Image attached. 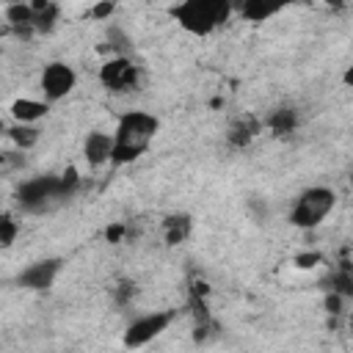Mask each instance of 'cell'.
Masks as SVG:
<instances>
[{"label": "cell", "instance_id": "6da1fadb", "mask_svg": "<svg viewBox=\"0 0 353 353\" xmlns=\"http://www.w3.org/2000/svg\"><path fill=\"white\" fill-rule=\"evenodd\" d=\"M157 130H160L157 116H152L146 110H127V113H121L119 121H116V130H113L110 160L116 165L138 160L149 149V143L154 141Z\"/></svg>", "mask_w": 353, "mask_h": 353}, {"label": "cell", "instance_id": "7a4b0ae2", "mask_svg": "<svg viewBox=\"0 0 353 353\" xmlns=\"http://www.w3.org/2000/svg\"><path fill=\"white\" fill-rule=\"evenodd\" d=\"M234 8V0H182L171 8V17L179 28H185L193 36H210L218 30Z\"/></svg>", "mask_w": 353, "mask_h": 353}, {"label": "cell", "instance_id": "3957f363", "mask_svg": "<svg viewBox=\"0 0 353 353\" xmlns=\"http://www.w3.org/2000/svg\"><path fill=\"white\" fill-rule=\"evenodd\" d=\"M334 204H336V193L331 188H323V185L309 188L295 199V204L290 210V223L298 229H314L325 221V215L334 210Z\"/></svg>", "mask_w": 353, "mask_h": 353}, {"label": "cell", "instance_id": "277c9868", "mask_svg": "<svg viewBox=\"0 0 353 353\" xmlns=\"http://www.w3.org/2000/svg\"><path fill=\"white\" fill-rule=\"evenodd\" d=\"M66 199L63 190H61V179L52 176V174H44V176H33L28 179L19 190H17V201L22 210L28 212H41L47 210L52 201H61Z\"/></svg>", "mask_w": 353, "mask_h": 353}, {"label": "cell", "instance_id": "5b68a950", "mask_svg": "<svg viewBox=\"0 0 353 353\" xmlns=\"http://www.w3.org/2000/svg\"><path fill=\"white\" fill-rule=\"evenodd\" d=\"M99 83L113 94H130L141 85V69L127 55H110V61L99 66Z\"/></svg>", "mask_w": 353, "mask_h": 353}, {"label": "cell", "instance_id": "8992f818", "mask_svg": "<svg viewBox=\"0 0 353 353\" xmlns=\"http://www.w3.org/2000/svg\"><path fill=\"white\" fill-rule=\"evenodd\" d=\"M171 320H174V312H152V314L132 320L124 331V347H143L146 342L160 336Z\"/></svg>", "mask_w": 353, "mask_h": 353}, {"label": "cell", "instance_id": "52a82bcc", "mask_svg": "<svg viewBox=\"0 0 353 353\" xmlns=\"http://www.w3.org/2000/svg\"><path fill=\"white\" fill-rule=\"evenodd\" d=\"M74 83H77V74H74V69H72L69 63H63V61H52V63H47L44 72H41V91H44V99H47V102L63 99V97L74 88Z\"/></svg>", "mask_w": 353, "mask_h": 353}, {"label": "cell", "instance_id": "ba28073f", "mask_svg": "<svg viewBox=\"0 0 353 353\" xmlns=\"http://www.w3.org/2000/svg\"><path fill=\"white\" fill-rule=\"evenodd\" d=\"M61 259H39V262H33V265H28L22 273H19V287H28V290H50L52 287V281H55V276L61 273Z\"/></svg>", "mask_w": 353, "mask_h": 353}, {"label": "cell", "instance_id": "9c48e42d", "mask_svg": "<svg viewBox=\"0 0 353 353\" xmlns=\"http://www.w3.org/2000/svg\"><path fill=\"white\" fill-rule=\"evenodd\" d=\"M292 3H301V0H234V6L248 22H265Z\"/></svg>", "mask_w": 353, "mask_h": 353}, {"label": "cell", "instance_id": "30bf717a", "mask_svg": "<svg viewBox=\"0 0 353 353\" xmlns=\"http://www.w3.org/2000/svg\"><path fill=\"white\" fill-rule=\"evenodd\" d=\"M110 149H113V135L102 132V130H94L85 135L83 141V154L88 160V165H102L110 160Z\"/></svg>", "mask_w": 353, "mask_h": 353}, {"label": "cell", "instance_id": "8fae6325", "mask_svg": "<svg viewBox=\"0 0 353 353\" xmlns=\"http://www.w3.org/2000/svg\"><path fill=\"white\" fill-rule=\"evenodd\" d=\"M47 110H50L47 102L30 99V97H22V99H14V102H11V116H14L17 121H22V124H33V121L44 119Z\"/></svg>", "mask_w": 353, "mask_h": 353}, {"label": "cell", "instance_id": "7c38bea8", "mask_svg": "<svg viewBox=\"0 0 353 353\" xmlns=\"http://www.w3.org/2000/svg\"><path fill=\"white\" fill-rule=\"evenodd\" d=\"M6 19H8V25L14 28V33L17 36H22V39H28L30 33H36L33 30V11H30V6L28 3H11L8 8H6Z\"/></svg>", "mask_w": 353, "mask_h": 353}, {"label": "cell", "instance_id": "4fadbf2b", "mask_svg": "<svg viewBox=\"0 0 353 353\" xmlns=\"http://www.w3.org/2000/svg\"><path fill=\"white\" fill-rule=\"evenodd\" d=\"M256 132H259V124H256V121H251V119H240V121H234V124L229 127L226 141H229L234 149H243V146H248V143L254 141Z\"/></svg>", "mask_w": 353, "mask_h": 353}, {"label": "cell", "instance_id": "5bb4252c", "mask_svg": "<svg viewBox=\"0 0 353 353\" xmlns=\"http://www.w3.org/2000/svg\"><path fill=\"white\" fill-rule=\"evenodd\" d=\"M163 226H165V243H168V245H176V243H182V240L190 234L193 221H190V215L179 212V215H168Z\"/></svg>", "mask_w": 353, "mask_h": 353}, {"label": "cell", "instance_id": "9a60e30c", "mask_svg": "<svg viewBox=\"0 0 353 353\" xmlns=\"http://www.w3.org/2000/svg\"><path fill=\"white\" fill-rule=\"evenodd\" d=\"M8 138L14 141V146L17 149H33L36 143H39V138H41V132H39V127H33V124H22V121H17L11 130H8Z\"/></svg>", "mask_w": 353, "mask_h": 353}, {"label": "cell", "instance_id": "2e32d148", "mask_svg": "<svg viewBox=\"0 0 353 353\" xmlns=\"http://www.w3.org/2000/svg\"><path fill=\"white\" fill-rule=\"evenodd\" d=\"M268 127L276 132V135H284V132H292L298 127V113L292 108H279L268 116Z\"/></svg>", "mask_w": 353, "mask_h": 353}, {"label": "cell", "instance_id": "e0dca14e", "mask_svg": "<svg viewBox=\"0 0 353 353\" xmlns=\"http://www.w3.org/2000/svg\"><path fill=\"white\" fill-rule=\"evenodd\" d=\"M130 47H132L130 36H127L119 25H110V28H108V44H102L99 50H102V52H110V55H127Z\"/></svg>", "mask_w": 353, "mask_h": 353}, {"label": "cell", "instance_id": "ac0fdd59", "mask_svg": "<svg viewBox=\"0 0 353 353\" xmlns=\"http://www.w3.org/2000/svg\"><path fill=\"white\" fill-rule=\"evenodd\" d=\"M55 22H58V6L55 3H50L47 8L33 14V30L36 33H50L55 28Z\"/></svg>", "mask_w": 353, "mask_h": 353}, {"label": "cell", "instance_id": "d6986e66", "mask_svg": "<svg viewBox=\"0 0 353 353\" xmlns=\"http://www.w3.org/2000/svg\"><path fill=\"white\" fill-rule=\"evenodd\" d=\"M331 290H334V292H339V295H345V298H350V295H353V276H350L347 265L331 276Z\"/></svg>", "mask_w": 353, "mask_h": 353}, {"label": "cell", "instance_id": "ffe728a7", "mask_svg": "<svg viewBox=\"0 0 353 353\" xmlns=\"http://www.w3.org/2000/svg\"><path fill=\"white\" fill-rule=\"evenodd\" d=\"M58 179H61V190H63V196H72V193L77 190V185H80V174H77L74 165H66L63 174H61Z\"/></svg>", "mask_w": 353, "mask_h": 353}, {"label": "cell", "instance_id": "44dd1931", "mask_svg": "<svg viewBox=\"0 0 353 353\" xmlns=\"http://www.w3.org/2000/svg\"><path fill=\"white\" fill-rule=\"evenodd\" d=\"M116 0H97L91 8H88V17L91 19H97V22H102V19H110V14L116 11Z\"/></svg>", "mask_w": 353, "mask_h": 353}, {"label": "cell", "instance_id": "7402d4cb", "mask_svg": "<svg viewBox=\"0 0 353 353\" xmlns=\"http://www.w3.org/2000/svg\"><path fill=\"white\" fill-rule=\"evenodd\" d=\"M17 232H19L17 221H14V218H8V215H0V245H3V248L14 243Z\"/></svg>", "mask_w": 353, "mask_h": 353}, {"label": "cell", "instance_id": "603a6c76", "mask_svg": "<svg viewBox=\"0 0 353 353\" xmlns=\"http://www.w3.org/2000/svg\"><path fill=\"white\" fill-rule=\"evenodd\" d=\"M320 262H323V254H320V251H303V254H298V256L292 259V265L301 268V270H312V268H317Z\"/></svg>", "mask_w": 353, "mask_h": 353}, {"label": "cell", "instance_id": "cb8c5ba5", "mask_svg": "<svg viewBox=\"0 0 353 353\" xmlns=\"http://www.w3.org/2000/svg\"><path fill=\"white\" fill-rule=\"evenodd\" d=\"M124 234H127V226H124V223H110V226L105 229V240H108V243H121Z\"/></svg>", "mask_w": 353, "mask_h": 353}, {"label": "cell", "instance_id": "d4e9b609", "mask_svg": "<svg viewBox=\"0 0 353 353\" xmlns=\"http://www.w3.org/2000/svg\"><path fill=\"white\" fill-rule=\"evenodd\" d=\"M342 301H345V295H339V292L331 290V292L325 295V309H328L331 314H339V312H342Z\"/></svg>", "mask_w": 353, "mask_h": 353}, {"label": "cell", "instance_id": "484cf974", "mask_svg": "<svg viewBox=\"0 0 353 353\" xmlns=\"http://www.w3.org/2000/svg\"><path fill=\"white\" fill-rule=\"evenodd\" d=\"M132 295V284H121V292H119V303H127V298Z\"/></svg>", "mask_w": 353, "mask_h": 353}, {"label": "cell", "instance_id": "4316f807", "mask_svg": "<svg viewBox=\"0 0 353 353\" xmlns=\"http://www.w3.org/2000/svg\"><path fill=\"white\" fill-rule=\"evenodd\" d=\"M50 3H52V0H30V3H28V6H30V11H33V14H36V11H41V8H47V6H50Z\"/></svg>", "mask_w": 353, "mask_h": 353}, {"label": "cell", "instance_id": "83f0119b", "mask_svg": "<svg viewBox=\"0 0 353 353\" xmlns=\"http://www.w3.org/2000/svg\"><path fill=\"white\" fill-rule=\"evenodd\" d=\"M6 160H8V154H6V152H0V165H3Z\"/></svg>", "mask_w": 353, "mask_h": 353}, {"label": "cell", "instance_id": "f1b7e54d", "mask_svg": "<svg viewBox=\"0 0 353 353\" xmlns=\"http://www.w3.org/2000/svg\"><path fill=\"white\" fill-rule=\"evenodd\" d=\"M0 36H3V30H0Z\"/></svg>", "mask_w": 353, "mask_h": 353}]
</instances>
